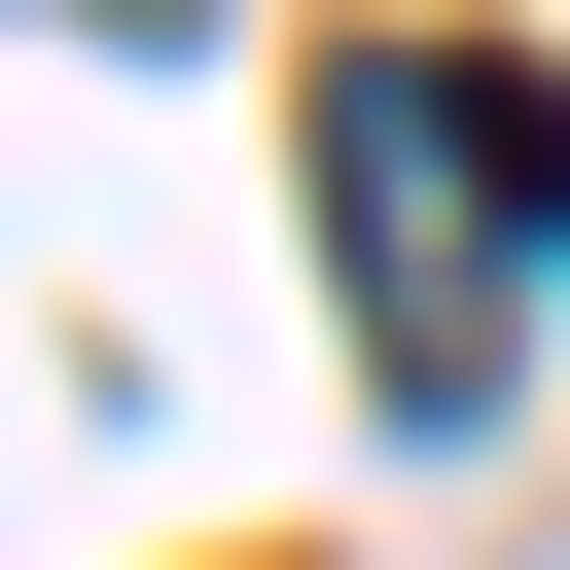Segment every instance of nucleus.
Listing matches in <instances>:
<instances>
[{"mask_svg": "<svg viewBox=\"0 0 570 570\" xmlns=\"http://www.w3.org/2000/svg\"><path fill=\"white\" fill-rule=\"evenodd\" d=\"M321 249H356L392 428H499L534 249H570V71H499V36H321Z\"/></svg>", "mask_w": 570, "mask_h": 570, "instance_id": "1", "label": "nucleus"}]
</instances>
